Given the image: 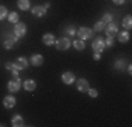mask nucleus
I'll use <instances>...</instances> for the list:
<instances>
[{
    "label": "nucleus",
    "mask_w": 132,
    "mask_h": 127,
    "mask_svg": "<svg viewBox=\"0 0 132 127\" xmlns=\"http://www.w3.org/2000/svg\"><path fill=\"white\" fill-rule=\"evenodd\" d=\"M21 88V79L18 78V76H13V79H10L7 83V89L9 92H11V93H15V92H18Z\"/></svg>",
    "instance_id": "f257e3e1"
},
{
    "label": "nucleus",
    "mask_w": 132,
    "mask_h": 127,
    "mask_svg": "<svg viewBox=\"0 0 132 127\" xmlns=\"http://www.w3.org/2000/svg\"><path fill=\"white\" fill-rule=\"evenodd\" d=\"M17 41H18L17 36H14V34H7V36H4L3 45H4L6 50H11V48H14V45L17 44Z\"/></svg>",
    "instance_id": "f03ea898"
},
{
    "label": "nucleus",
    "mask_w": 132,
    "mask_h": 127,
    "mask_svg": "<svg viewBox=\"0 0 132 127\" xmlns=\"http://www.w3.org/2000/svg\"><path fill=\"white\" fill-rule=\"evenodd\" d=\"M92 47H93V51H94V52L103 54V51L105 50V43H104V40H103L101 37H97L96 40L93 41Z\"/></svg>",
    "instance_id": "7ed1b4c3"
},
{
    "label": "nucleus",
    "mask_w": 132,
    "mask_h": 127,
    "mask_svg": "<svg viewBox=\"0 0 132 127\" xmlns=\"http://www.w3.org/2000/svg\"><path fill=\"white\" fill-rule=\"evenodd\" d=\"M27 34V25L24 23H20V21H17V23L14 24V36H17L18 38L24 37Z\"/></svg>",
    "instance_id": "20e7f679"
},
{
    "label": "nucleus",
    "mask_w": 132,
    "mask_h": 127,
    "mask_svg": "<svg viewBox=\"0 0 132 127\" xmlns=\"http://www.w3.org/2000/svg\"><path fill=\"white\" fill-rule=\"evenodd\" d=\"M55 44H56V48L59 51H66L70 47V40H69L68 37H62V38H59Z\"/></svg>",
    "instance_id": "39448f33"
},
{
    "label": "nucleus",
    "mask_w": 132,
    "mask_h": 127,
    "mask_svg": "<svg viewBox=\"0 0 132 127\" xmlns=\"http://www.w3.org/2000/svg\"><path fill=\"white\" fill-rule=\"evenodd\" d=\"M76 34H79L80 40H87V38H92L93 36V30L89 27H80L79 30L76 31Z\"/></svg>",
    "instance_id": "423d86ee"
},
{
    "label": "nucleus",
    "mask_w": 132,
    "mask_h": 127,
    "mask_svg": "<svg viewBox=\"0 0 132 127\" xmlns=\"http://www.w3.org/2000/svg\"><path fill=\"white\" fill-rule=\"evenodd\" d=\"M13 68L17 69V71H23V69L28 68V61L24 58V57H20V58H17L13 62Z\"/></svg>",
    "instance_id": "0eeeda50"
},
{
    "label": "nucleus",
    "mask_w": 132,
    "mask_h": 127,
    "mask_svg": "<svg viewBox=\"0 0 132 127\" xmlns=\"http://www.w3.org/2000/svg\"><path fill=\"white\" fill-rule=\"evenodd\" d=\"M104 31H105L107 37H115V36H117V33H118V25L111 21V23H108L105 25Z\"/></svg>",
    "instance_id": "6e6552de"
},
{
    "label": "nucleus",
    "mask_w": 132,
    "mask_h": 127,
    "mask_svg": "<svg viewBox=\"0 0 132 127\" xmlns=\"http://www.w3.org/2000/svg\"><path fill=\"white\" fill-rule=\"evenodd\" d=\"M76 88H77V90H79V92H81V93H86V92L89 90L90 85H89V82H87V79H84V78H80L79 81H77V85H76Z\"/></svg>",
    "instance_id": "1a4fd4ad"
},
{
    "label": "nucleus",
    "mask_w": 132,
    "mask_h": 127,
    "mask_svg": "<svg viewBox=\"0 0 132 127\" xmlns=\"http://www.w3.org/2000/svg\"><path fill=\"white\" fill-rule=\"evenodd\" d=\"M30 64L34 66H41L44 64V57L41 54H32L30 58Z\"/></svg>",
    "instance_id": "9d476101"
},
{
    "label": "nucleus",
    "mask_w": 132,
    "mask_h": 127,
    "mask_svg": "<svg viewBox=\"0 0 132 127\" xmlns=\"http://www.w3.org/2000/svg\"><path fill=\"white\" fill-rule=\"evenodd\" d=\"M15 97L11 96V95H9V96H6L4 99H3V106L6 107V109H13L15 106Z\"/></svg>",
    "instance_id": "9b49d317"
},
{
    "label": "nucleus",
    "mask_w": 132,
    "mask_h": 127,
    "mask_svg": "<svg viewBox=\"0 0 132 127\" xmlns=\"http://www.w3.org/2000/svg\"><path fill=\"white\" fill-rule=\"evenodd\" d=\"M31 13H32V16H35V17H44V16L46 14V9L44 7V6H34V7L31 9Z\"/></svg>",
    "instance_id": "f8f14e48"
},
{
    "label": "nucleus",
    "mask_w": 132,
    "mask_h": 127,
    "mask_svg": "<svg viewBox=\"0 0 132 127\" xmlns=\"http://www.w3.org/2000/svg\"><path fill=\"white\" fill-rule=\"evenodd\" d=\"M75 74L73 72H63L62 74V82H63L65 85H72L75 82Z\"/></svg>",
    "instance_id": "ddd939ff"
},
{
    "label": "nucleus",
    "mask_w": 132,
    "mask_h": 127,
    "mask_svg": "<svg viewBox=\"0 0 132 127\" xmlns=\"http://www.w3.org/2000/svg\"><path fill=\"white\" fill-rule=\"evenodd\" d=\"M42 43L45 44L46 47H52V45H55V43H56V40H55V37H53V34H44V37H42Z\"/></svg>",
    "instance_id": "4468645a"
},
{
    "label": "nucleus",
    "mask_w": 132,
    "mask_h": 127,
    "mask_svg": "<svg viewBox=\"0 0 132 127\" xmlns=\"http://www.w3.org/2000/svg\"><path fill=\"white\" fill-rule=\"evenodd\" d=\"M11 126L13 127H23L24 126V119L20 114H14V116L11 117Z\"/></svg>",
    "instance_id": "2eb2a0df"
},
{
    "label": "nucleus",
    "mask_w": 132,
    "mask_h": 127,
    "mask_svg": "<svg viewBox=\"0 0 132 127\" xmlns=\"http://www.w3.org/2000/svg\"><path fill=\"white\" fill-rule=\"evenodd\" d=\"M23 86L27 92H34L35 88H37V82L34 81V79H27V81L23 83Z\"/></svg>",
    "instance_id": "dca6fc26"
},
{
    "label": "nucleus",
    "mask_w": 132,
    "mask_h": 127,
    "mask_svg": "<svg viewBox=\"0 0 132 127\" xmlns=\"http://www.w3.org/2000/svg\"><path fill=\"white\" fill-rule=\"evenodd\" d=\"M117 36H118V41L119 43H128L129 41V31H127V30H124V31H121V33H117Z\"/></svg>",
    "instance_id": "f3484780"
},
{
    "label": "nucleus",
    "mask_w": 132,
    "mask_h": 127,
    "mask_svg": "<svg viewBox=\"0 0 132 127\" xmlns=\"http://www.w3.org/2000/svg\"><path fill=\"white\" fill-rule=\"evenodd\" d=\"M122 25H124V28L127 31H129L132 28V17H131V14H128V16H125V17H124V20H122Z\"/></svg>",
    "instance_id": "a211bd4d"
},
{
    "label": "nucleus",
    "mask_w": 132,
    "mask_h": 127,
    "mask_svg": "<svg viewBox=\"0 0 132 127\" xmlns=\"http://www.w3.org/2000/svg\"><path fill=\"white\" fill-rule=\"evenodd\" d=\"M17 7L20 10H28L30 9V0H17Z\"/></svg>",
    "instance_id": "6ab92c4d"
},
{
    "label": "nucleus",
    "mask_w": 132,
    "mask_h": 127,
    "mask_svg": "<svg viewBox=\"0 0 132 127\" xmlns=\"http://www.w3.org/2000/svg\"><path fill=\"white\" fill-rule=\"evenodd\" d=\"M73 47L76 48L77 51H83L86 48V45H84V41L83 40H75L73 41Z\"/></svg>",
    "instance_id": "aec40b11"
},
{
    "label": "nucleus",
    "mask_w": 132,
    "mask_h": 127,
    "mask_svg": "<svg viewBox=\"0 0 132 127\" xmlns=\"http://www.w3.org/2000/svg\"><path fill=\"white\" fill-rule=\"evenodd\" d=\"M105 25H107L105 23H103L101 20H98L96 24H94V28H93V30H94V31H97V33H100V31H103V30L105 28Z\"/></svg>",
    "instance_id": "412c9836"
},
{
    "label": "nucleus",
    "mask_w": 132,
    "mask_h": 127,
    "mask_svg": "<svg viewBox=\"0 0 132 127\" xmlns=\"http://www.w3.org/2000/svg\"><path fill=\"white\" fill-rule=\"evenodd\" d=\"M114 68L117 69V71H124V68H125V61H124V59H118V61H115Z\"/></svg>",
    "instance_id": "4be33fe9"
},
{
    "label": "nucleus",
    "mask_w": 132,
    "mask_h": 127,
    "mask_svg": "<svg viewBox=\"0 0 132 127\" xmlns=\"http://www.w3.org/2000/svg\"><path fill=\"white\" fill-rule=\"evenodd\" d=\"M7 16H9V11H7V9H6V6H2V4H0V21L4 20Z\"/></svg>",
    "instance_id": "5701e85b"
},
{
    "label": "nucleus",
    "mask_w": 132,
    "mask_h": 127,
    "mask_svg": "<svg viewBox=\"0 0 132 127\" xmlns=\"http://www.w3.org/2000/svg\"><path fill=\"white\" fill-rule=\"evenodd\" d=\"M7 18H9V21H10V23L15 24L18 21V14H17V13H14V11H11L10 14L7 16Z\"/></svg>",
    "instance_id": "b1692460"
},
{
    "label": "nucleus",
    "mask_w": 132,
    "mask_h": 127,
    "mask_svg": "<svg viewBox=\"0 0 132 127\" xmlns=\"http://www.w3.org/2000/svg\"><path fill=\"white\" fill-rule=\"evenodd\" d=\"M101 21H103V23H105V24L111 23V21H112V16L110 14V13H105V14L101 17Z\"/></svg>",
    "instance_id": "393cba45"
},
{
    "label": "nucleus",
    "mask_w": 132,
    "mask_h": 127,
    "mask_svg": "<svg viewBox=\"0 0 132 127\" xmlns=\"http://www.w3.org/2000/svg\"><path fill=\"white\" fill-rule=\"evenodd\" d=\"M65 33L69 34V36H76V28H75L73 25H69V27H66Z\"/></svg>",
    "instance_id": "a878e982"
},
{
    "label": "nucleus",
    "mask_w": 132,
    "mask_h": 127,
    "mask_svg": "<svg viewBox=\"0 0 132 127\" xmlns=\"http://www.w3.org/2000/svg\"><path fill=\"white\" fill-rule=\"evenodd\" d=\"M104 43H105V47H114V37H107Z\"/></svg>",
    "instance_id": "bb28decb"
},
{
    "label": "nucleus",
    "mask_w": 132,
    "mask_h": 127,
    "mask_svg": "<svg viewBox=\"0 0 132 127\" xmlns=\"http://www.w3.org/2000/svg\"><path fill=\"white\" fill-rule=\"evenodd\" d=\"M87 93L90 95V97H97V96H98V92H97V89H90V88H89Z\"/></svg>",
    "instance_id": "cd10ccee"
},
{
    "label": "nucleus",
    "mask_w": 132,
    "mask_h": 127,
    "mask_svg": "<svg viewBox=\"0 0 132 127\" xmlns=\"http://www.w3.org/2000/svg\"><path fill=\"white\" fill-rule=\"evenodd\" d=\"M93 58H94V61H100V59H101V54H100V52H94Z\"/></svg>",
    "instance_id": "c85d7f7f"
},
{
    "label": "nucleus",
    "mask_w": 132,
    "mask_h": 127,
    "mask_svg": "<svg viewBox=\"0 0 132 127\" xmlns=\"http://www.w3.org/2000/svg\"><path fill=\"white\" fill-rule=\"evenodd\" d=\"M112 3H114V4H124L125 3V0H112Z\"/></svg>",
    "instance_id": "c756f323"
},
{
    "label": "nucleus",
    "mask_w": 132,
    "mask_h": 127,
    "mask_svg": "<svg viewBox=\"0 0 132 127\" xmlns=\"http://www.w3.org/2000/svg\"><path fill=\"white\" fill-rule=\"evenodd\" d=\"M6 69L11 71V69H13V64H11V62H7V64H6Z\"/></svg>",
    "instance_id": "7c9ffc66"
},
{
    "label": "nucleus",
    "mask_w": 132,
    "mask_h": 127,
    "mask_svg": "<svg viewBox=\"0 0 132 127\" xmlns=\"http://www.w3.org/2000/svg\"><path fill=\"white\" fill-rule=\"evenodd\" d=\"M127 71H128V74H129V75L132 74V66H131V65H128V68H127Z\"/></svg>",
    "instance_id": "2f4dec72"
},
{
    "label": "nucleus",
    "mask_w": 132,
    "mask_h": 127,
    "mask_svg": "<svg viewBox=\"0 0 132 127\" xmlns=\"http://www.w3.org/2000/svg\"><path fill=\"white\" fill-rule=\"evenodd\" d=\"M49 6H51V3H49V2H46V3H45V4H44V7H45V9H48V7H49Z\"/></svg>",
    "instance_id": "473e14b6"
}]
</instances>
